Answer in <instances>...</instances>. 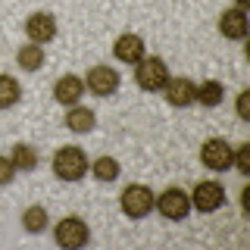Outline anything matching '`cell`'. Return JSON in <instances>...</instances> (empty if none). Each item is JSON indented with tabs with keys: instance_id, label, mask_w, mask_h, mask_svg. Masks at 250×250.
Wrapping results in <instances>:
<instances>
[{
	"instance_id": "cell-23",
	"label": "cell",
	"mask_w": 250,
	"mask_h": 250,
	"mask_svg": "<svg viewBox=\"0 0 250 250\" xmlns=\"http://www.w3.org/2000/svg\"><path fill=\"white\" fill-rule=\"evenodd\" d=\"M234 109H238V119L241 122H250V88H244L234 100Z\"/></svg>"
},
{
	"instance_id": "cell-11",
	"label": "cell",
	"mask_w": 250,
	"mask_h": 250,
	"mask_svg": "<svg viewBox=\"0 0 250 250\" xmlns=\"http://www.w3.org/2000/svg\"><path fill=\"white\" fill-rule=\"evenodd\" d=\"M113 57L125 62V66H135L138 60H144L147 57V44H144V38L135 35V31H125V35H119L113 41Z\"/></svg>"
},
{
	"instance_id": "cell-12",
	"label": "cell",
	"mask_w": 250,
	"mask_h": 250,
	"mask_svg": "<svg viewBox=\"0 0 250 250\" xmlns=\"http://www.w3.org/2000/svg\"><path fill=\"white\" fill-rule=\"evenodd\" d=\"M247 31H250V22H247V13L231 6L219 16V35L229 38V41H247Z\"/></svg>"
},
{
	"instance_id": "cell-20",
	"label": "cell",
	"mask_w": 250,
	"mask_h": 250,
	"mask_svg": "<svg viewBox=\"0 0 250 250\" xmlns=\"http://www.w3.org/2000/svg\"><path fill=\"white\" fill-rule=\"evenodd\" d=\"M22 100V84L13 75L0 72V109H13Z\"/></svg>"
},
{
	"instance_id": "cell-18",
	"label": "cell",
	"mask_w": 250,
	"mask_h": 250,
	"mask_svg": "<svg viewBox=\"0 0 250 250\" xmlns=\"http://www.w3.org/2000/svg\"><path fill=\"white\" fill-rule=\"evenodd\" d=\"M88 172L97 178V182L109 185V182H116V178H119V160H116V156H97V160L88 166Z\"/></svg>"
},
{
	"instance_id": "cell-21",
	"label": "cell",
	"mask_w": 250,
	"mask_h": 250,
	"mask_svg": "<svg viewBox=\"0 0 250 250\" xmlns=\"http://www.w3.org/2000/svg\"><path fill=\"white\" fill-rule=\"evenodd\" d=\"M231 166H238L241 175H250V141H244V144L234 147V163Z\"/></svg>"
},
{
	"instance_id": "cell-10",
	"label": "cell",
	"mask_w": 250,
	"mask_h": 250,
	"mask_svg": "<svg viewBox=\"0 0 250 250\" xmlns=\"http://www.w3.org/2000/svg\"><path fill=\"white\" fill-rule=\"evenodd\" d=\"M57 31H60V25H57L53 13H31L25 19V35L31 44H50L57 38Z\"/></svg>"
},
{
	"instance_id": "cell-3",
	"label": "cell",
	"mask_w": 250,
	"mask_h": 250,
	"mask_svg": "<svg viewBox=\"0 0 250 250\" xmlns=\"http://www.w3.org/2000/svg\"><path fill=\"white\" fill-rule=\"evenodd\" d=\"M53 241L62 247V250H82L88 247L91 241V229L82 216H62L57 225H53Z\"/></svg>"
},
{
	"instance_id": "cell-5",
	"label": "cell",
	"mask_w": 250,
	"mask_h": 250,
	"mask_svg": "<svg viewBox=\"0 0 250 250\" xmlns=\"http://www.w3.org/2000/svg\"><path fill=\"white\" fill-rule=\"evenodd\" d=\"M153 209H160V216L169 219V222H182V219L191 216V194H188L185 188L172 185L163 194H156Z\"/></svg>"
},
{
	"instance_id": "cell-6",
	"label": "cell",
	"mask_w": 250,
	"mask_h": 250,
	"mask_svg": "<svg viewBox=\"0 0 250 250\" xmlns=\"http://www.w3.org/2000/svg\"><path fill=\"white\" fill-rule=\"evenodd\" d=\"M234 163V147L225 138H207L200 144V166L209 172H229Z\"/></svg>"
},
{
	"instance_id": "cell-15",
	"label": "cell",
	"mask_w": 250,
	"mask_h": 250,
	"mask_svg": "<svg viewBox=\"0 0 250 250\" xmlns=\"http://www.w3.org/2000/svg\"><path fill=\"white\" fill-rule=\"evenodd\" d=\"M222 100H225V88H222V82H216V78H207V82H200V84H197V97H194V104L213 109V106L222 104Z\"/></svg>"
},
{
	"instance_id": "cell-7",
	"label": "cell",
	"mask_w": 250,
	"mask_h": 250,
	"mask_svg": "<svg viewBox=\"0 0 250 250\" xmlns=\"http://www.w3.org/2000/svg\"><path fill=\"white\" fill-rule=\"evenodd\" d=\"M225 207V188L213 182V178H203V182L194 185L191 191V209L197 213H216V209Z\"/></svg>"
},
{
	"instance_id": "cell-2",
	"label": "cell",
	"mask_w": 250,
	"mask_h": 250,
	"mask_svg": "<svg viewBox=\"0 0 250 250\" xmlns=\"http://www.w3.org/2000/svg\"><path fill=\"white\" fill-rule=\"evenodd\" d=\"M169 75L172 72H169L166 60H160V57H144V60L135 62V84L141 91H147V94L163 91L166 82H169Z\"/></svg>"
},
{
	"instance_id": "cell-9",
	"label": "cell",
	"mask_w": 250,
	"mask_h": 250,
	"mask_svg": "<svg viewBox=\"0 0 250 250\" xmlns=\"http://www.w3.org/2000/svg\"><path fill=\"white\" fill-rule=\"evenodd\" d=\"M163 97H166L169 106L185 109V106L194 104V97H197V84H194L191 78H185V75H169L166 88H163Z\"/></svg>"
},
{
	"instance_id": "cell-14",
	"label": "cell",
	"mask_w": 250,
	"mask_h": 250,
	"mask_svg": "<svg viewBox=\"0 0 250 250\" xmlns=\"http://www.w3.org/2000/svg\"><path fill=\"white\" fill-rule=\"evenodd\" d=\"M62 125H66L69 131H75V135H91L94 125H97V116H94L91 106H66V116H62Z\"/></svg>"
},
{
	"instance_id": "cell-25",
	"label": "cell",
	"mask_w": 250,
	"mask_h": 250,
	"mask_svg": "<svg viewBox=\"0 0 250 250\" xmlns=\"http://www.w3.org/2000/svg\"><path fill=\"white\" fill-rule=\"evenodd\" d=\"M234 3H238V10H244V13H247V6H250V0H234Z\"/></svg>"
},
{
	"instance_id": "cell-17",
	"label": "cell",
	"mask_w": 250,
	"mask_h": 250,
	"mask_svg": "<svg viewBox=\"0 0 250 250\" xmlns=\"http://www.w3.org/2000/svg\"><path fill=\"white\" fill-rule=\"evenodd\" d=\"M10 160H13V166L16 172H35L38 169V150L31 144H13V150H10Z\"/></svg>"
},
{
	"instance_id": "cell-4",
	"label": "cell",
	"mask_w": 250,
	"mask_h": 250,
	"mask_svg": "<svg viewBox=\"0 0 250 250\" xmlns=\"http://www.w3.org/2000/svg\"><path fill=\"white\" fill-rule=\"evenodd\" d=\"M153 200H156V194L150 188L135 182V185H125V191L119 194V209L128 219H144L153 213Z\"/></svg>"
},
{
	"instance_id": "cell-19",
	"label": "cell",
	"mask_w": 250,
	"mask_h": 250,
	"mask_svg": "<svg viewBox=\"0 0 250 250\" xmlns=\"http://www.w3.org/2000/svg\"><path fill=\"white\" fill-rule=\"evenodd\" d=\"M47 225H50V216H47V209L44 207H25L22 209V229H25L28 234H41Z\"/></svg>"
},
{
	"instance_id": "cell-24",
	"label": "cell",
	"mask_w": 250,
	"mask_h": 250,
	"mask_svg": "<svg viewBox=\"0 0 250 250\" xmlns=\"http://www.w3.org/2000/svg\"><path fill=\"white\" fill-rule=\"evenodd\" d=\"M247 200H250V188L244 185V188H241V213H244V216L250 213V203Z\"/></svg>"
},
{
	"instance_id": "cell-22",
	"label": "cell",
	"mask_w": 250,
	"mask_h": 250,
	"mask_svg": "<svg viewBox=\"0 0 250 250\" xmlns=\"http://www.w3.org/2000/svg\"><path fill=\"white\" fill-rule=\"evenodd\" d=\"M19 175L13 166V160L10 156H0V188H6V185H13V178Z\"/></svg>"
},
{
	"instance_id": "cell-13",
	"label": "cell",
	"mask_w": 250,
	"mask_h": 250,
	"mask_svg": "<svg viewBox=\"0 0 250 250\" xmlns=\"http://www.w3.org/2000/svg\"><path fill=\"white\" fill-rule=\"evenodd\" d=\"M82 94H84V82H82V75L66 72V75H60V78H57V84H53V100H57L60 106H75L78 100H82Z\"/></svg>"
},
{
	"instance_id": "cell-16",
	"label": "cell",
	"mask_w": 250,
	"mask_h": 250,
	"mask_svg": "<svg viewBox=\"0 0 250 250\" xmlns=\"http://www.w3.org/2000/svg\"><path fill=\"white\" fill-rule=\"evenodd\" d=\"M16 66L22 69V72H38V69L44 66V50L41 44H22L19 50H16Z\"/></svg>"
},
{
	"instance_id": "cell-1",
	"label": "cell",
	"mask_w": 250,
	"mask_h": 250,
	"mask_svg": "<svg viewBox=\"0 0 250 250\" xmlns=\"http://www.w3.org/2000/svg\"><path fill=\"white\" fill-rule=\"evenodd\" d=\"M88 153L82 150L78 144H62L57 153H53V175L60 178V182H82L84 175H88Z\"/></svg>"
},
{
	"instance_id": "cell-8",
	"label": "cell",
	"mask_w": 250,
	"mask_h": 250,
	"mask_svg": "<svg viewBox=\"0 0 250 250\" xmlns=\"http://www.w3.org/2000/svg\"><path fill=\"white\" fill-rule=\"evenodd\" d=\"M84 91H91L94 97H113L116 91H119V72H116L113 66H104V62H100V66H91L88 72H84Z\"/></svg>"
}]
</instances>
